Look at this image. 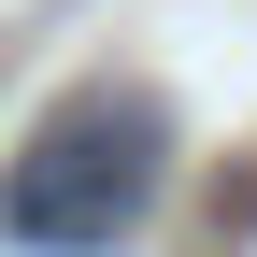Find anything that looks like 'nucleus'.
Masks as SVG:
<instances>
[{
	"instance_id": "f257e3e1",
	"label": "nucleus",
	"mask_w": 257,
	"mask_h": 257,
	"mask_svg": "<svg viewBox=\"0 0 257 257\" xmlns=\"http://www.w3.org/2000/svg\"><path fill=\"white\" fill-rule=\"evenodd\" d=\"M157 172H172V128H157V100H114V86H86V100H57L43 128H29V157L0 172V229L43 243V257H100L143 229Z\"/></svg>"
}]
</instances>
